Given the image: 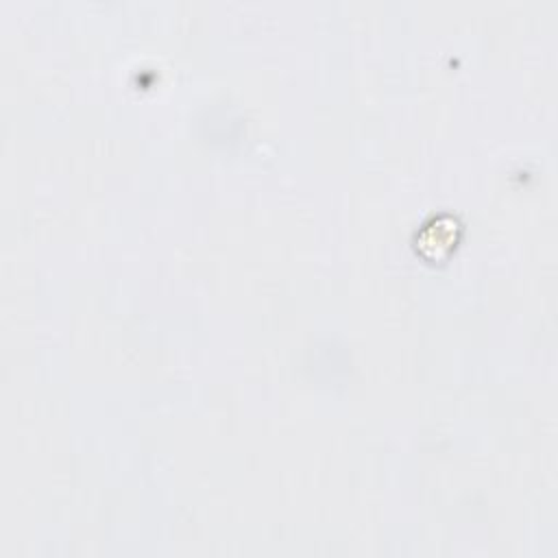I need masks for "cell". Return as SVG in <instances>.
<instances>
[{
  "label": "cell",
  "mask_w": 558,
  "mask_h": 558,
  "mask_svg": "<svg viewBox=\"0 0 558 558\" xmlns=\"http://www.w3.org/2000/svg\"><path fill=\"white\" fill-rule=\"evenodd\" d=\"M462 233V225L458 222L456 216L440 214L432 216L427 222L421 225V229L414 235V246L425 259H442L453 251Z\"/></svg>",
  "instance_id": "cell-1"
}]
</instances>
